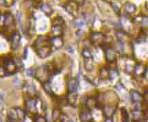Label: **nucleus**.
Masks as SVG:
<instances>
[{
  "label": "nucleus",
  "mask_w": 148,
  "mask_h": 122,
  "mask_svg": "<svg viewBox=\"0 0 148 122\" xmlns=\"http://www.w3.org/2000/svg\"><path fill=\"white\" fill-rule=\"evenodd\" d=\"M115 88H116V89L119 90H121L122 89V88H125L124 86H123V85L121 83H120V82H118L117 84H116Z\"/></svg>",
  "instance_id": "obj_42"
},
{
  "label": "nucleus",
  "mask_w": 148,
  "mask_h": 122,
  "mask_svg": "<svg viewBox=\"0 0 148 122\" xmlns=\"http://www.w3.org/2000/svg\"><path fill=\"white\" fill-rule=\"evenodd\" d=\"M125 10L127 14H132L136 10V7L134 3L131 2H126L125 4Z\"/></svg>",
  "instance_id": "obj_21"
},
{
  "label": "nucleus",
  "mask_w": 148,
  "mask_h": 122,
  "mask_svg": "<svg viewBox=\"0 0 148 122\" xmlns=\"http://www.w3.org/2000/svg\"><path fill=\"white\" fill-rule=\"evenodd\" d=\"M147 36V29H145V27H142L141 29H140L139 34H138L136 40H137L138 42H144L146 41Z\"/></svg>",
  "instance_id": "obj_19"
},
{
  "label": "nucleus",
  "mask_w": 148,
  "mask_h": 122,
  "mask_svg": "<svg viewBox=\"0 0 148 122\" xmlns=\"http://www.w3.org/2000/svg\"><path fill=\"white\" fill-rule=\"evenodd\" d=\"M132 114V119L134 122H140L144 119L145 116V113L141 110H135L131 112Z\"/></svg>",
  "instance_id": "obj_10"
},
{
  "label": "nucleus",
  "mask_w": 148,
  "mask_h": 122,
  "mask_svg": "<svg viewBox=\"0 0 148 122\" xmlns=\"http://www.w3.org/2000/svg\"><path fill=\"white\" fill-rule=\"evenodd\" d=\"M106 36L101 32H92L90 34V40L91 44L95 45H103L105 42Z\"/></svg>",
  "instance_id": "obj_4"
},
{
  "label": "nucleus",
  "mask_w": 148,
  "mask_h": 122,
  "mask_svg": "<svg viewBox=\"0 0 148 122\" xmlns=\"http://www.w3.org/2000/svg\"><path fill=\"white\" fill-rule=\"evenodd\" d=\"M42 87H43L44 90H45L47 95H50V96H51V97H52V96H54V94H53L52 88H51V84L49 82H46L42 83Z\"/></svg>",
  "instance_id": "obj_24"
},
{
  "label": "nucleus",
  "mask_w": 148,
  "mask_h": 122,
  "mask_svg": "<svg viewBox=\"0 0 148 122\" xmlns=\"http://www.w3.org/2000/svg\"><path fill=\"white\" fill-rule=\"evenodd\" d=\"M99 76L101 79L110 78V71L108 69V68L105 66L101 68L99 71Z\"/></svg>",
  "instance_id": "obj_25"
},
{
  "label": "nucleus",
  "mask_w": 148,
  "mask_h": 122,
  "mask_svg": "<svg viewBox=\"0 0 148 122\" xmlns=\"http://www.w3.org/2000/svg\"><path fill=\"white\" fill-rule=\"evenodd\" d=\"M26 73L29 76L34 77L35 76V74H36V69H34V68H29V69L27 70Z\"/></svg>",
  "instance_id": "obj_38"
},
{
  "label": "nucleus",
  "mask_w": 148,
  "mask_h": 122,
  "mask_svg": "<svg viewBox=\"0 0 148 122\" xmlns=\"http://www.w3.org/2000/svg\"><path fill=\"white\" fill-rule=\"evenodd\" d=\"M40 8H41L42 12L47 14V16H50L51 14L53 13V10L52 8H51V7L49 5L46 4V3H44V4L41 5Z\"/></svg>",
  "instance_id": "obj_28"
},
{
  "label": "nucleus",
  "mask_w": 148,
  "mask_h": 122,
  "mask_svg": "<svg viewBox=\"0 0 148 122\" xmlns=\"http://www.w3.org/2000/svg\"><path fill=\"white\" fill-rule=\"evenodd\" d=\"M69 122H75V121H69Z\"/></svg>",
  "instance_id": "obj_48"
},
{
  "label": "nucleus",
  "mask_w": 148,
  "mask_h": 122,
  "mask_svg": "<svg viewBox=\"0 0 148 122\" xmlns=\"http://www.w3.org/2000/svg\"><path fill=\"white\" fill-rule=\"evenodd\" d=\"M37 91L34 85L33 84H27V94L30 97H35L36 95Z\"/></svg>",
  "instance_id": "obj_23"
},
{
  "label": "nucleus",
  "mask_w": 148,
  "mask_h": 122,
  "mask_svg": "<svg viewBox=\"0 0 148 122\" xmlns=\"http://www.w3.org/2000/svg\"><path fill=\"white\" fill-rule=\"evenodd\" d=\"M4 14H5V20H4V24H3V26L9 27L13 25L14 23L13 16H12L10 12H5V13H4Z\"/></svg>",
  "instance_id": "obj_18"
},
{
  "label": "nucleus",
  "mask_w": 148,
  "mask_h": 122,
  "mask_svg": "<svg viewBox=\"0 0 148 122\" xmlns=\"http://www.w3.org/2000/svg\"><path fill=\"white\" fill-rule=\"evenodd\" d=\"M25 108L26 111L29 115L36 117L38 113V106H37V101L34 99H27L25 101Z\"/></svg>",
  "instance_id": "obj_2"
},
{
  "label": "nucleus",
  "mask_w": 148,
  "mask_h": 122,
  "mask_svg": "<svg viewBox=\"0 0 148 122\" xmlns=\"http://www.w3.org/2000/svg\"><path fill=\"white\" fill-rule=\"evenodd\" d=\"M35 1H40V0H35Z\"/></svg>",
  "instance_id": "obj_47"
},
{
  "label": "nucleus",
  "mask_w": 148,
  "mask_h": 122,
  "mask_svg": "<svg viewBox=\"0 0 148 122\" xmlns=\"http://www.w3.org/2000/svg\"><path fill=\"white\" fill-rule=\"evenodd\" d=\"M79 86V82L77 78H71L68 81L67 88L69 92H76Z\"/></svg>",
  "instance_id": "obj_16"
},
{
  "label": "nucleus",
  "mask_w": 148,
  "mask_h": 122,
  "mask_svg": "<svg viewBox=\"0 0 148 122\" xmlns=\"http://www.w3.org/2000/svg\"><path fill=\"white\" fill-rule=\"evenodd\" d=\"M77 99V94L76 92H69L66 96V100L69 105L73 106L76 102Z\"/></svg>",
  "instance_id": "obj_17"
},
{
  "label": "nucleus",
  "mask_w": 148,
  "mask_h": 122,
  "mask_svg": "<svg viewBox=\"0 0 148 122\" xmlns=\"http://www.w3.org/2000/svg\"><path fill=\"white\" fill-rule=\"evenodd\" d=\"M27 32L29 33V34L32 35L33 34L34 31V18H30L28 20L27 22Z\"/></svg>",
  "instance_id": "obj_27"
},
{
  "label": "nucleus",
  "mask_w": 148,
  "mask_h": 122,
  "mask_svg": "<svg viewBox=\"0 0 148 122\" xmlns=\"http://www.w3.org/2000/svg\"><path fill=\"white\" fill-rule=\"evenodd\" d=\"M104 122H113V120H112V118H107Z\"/></svg>",
  "instance_id": "obj_46"
},
{
  "label": "nucleus",
  "mask_w": 148,
  "mask_h": 122,
  "mask_svg": "<svg viewBox=\"0 0 148 122\" xmlns=\"http://www.w3.org/2000/svg\"><path fill=\"white\" fill-rule=\"evenodd\" d=\"M75 25H77V26H82V25H84V23H83L82 21H75Z\"/></svg>",
  "instance_id": "obj_44"
},
{
  "label": "nucleus",
  "mask_w": 148,
  "mask_h": 122,
  "mask_svg": "<svg viewBox=\"0 0 148 122\" xmlns=\"http://www.w3.org/2000/svg\"><path fill=\"white\" fill-rule=\"evenodd\" d=\"M134 74L137 76L139 77H145L146 74V72H147V69L143 64L140 62H138L137 64H136L134 66Z\"/></svg>",
  "instance_id": "obj_14"
},
{
  "label": "nucleus",
  "mask_w": 148,
  "mask_h": 122,
  "mask_svg": "<svg viewBox=\"0 0 148 122\" xmlns=\"http://www.w3.org/2000/svg\"><path fill=\"white\" fill-rule=\"evenodd\" d=\"M49 41V37L45 35H40L37 37L36 40H35L34 43V47L36 49L38 48L43 47V46L47 45V42Z\"/></svg>",
  "instance_id": "obj_9"
},
{
  "label": "nucleus",
  "mask_w": 148,
  "mask_h": 122,
  "mask_svg": "<svg viewBox=\"0 0 148 122\" xmlns=\"http://www.w3.org/2000/svg\"><path fill=\"white\" fill-rule=\"evenodd\" d=\"M134 21L138 23H148V16L139 14L134 18Z\"/></svg>",
  "instance_id": "obj_29"
},
{
  "label": "nucleus",
  "mask_w": 148,
  "mask_h": 122,
  "mask_svg": "<svg viewBox=\"0 0 148 122\" xmlns=\"http://www.w3.org/2000/svg\"><path fill=\"white\" fill-rule=\"evenodd\" d=\"M115 51L119 53H123L125 51V47L123 45V42L121 40H118L115 43Z\"/></svg>",
  "instance_id": "obj_30"
},
{
  "label": "nucleus",
  "mask_w": 148,
  "mask_h": 122,
  "mask_svg": "<svg viewBox=\"0 0 148 122\" xmlns=\"http://www.w3.org/2000/svg\"><path fill=\"white\" fill-rule=\"evenodd\" d=\"M5 73H6V71H5L4 66L0 65V77L4 76Z\"/></svg>",
  "instance_id": "obj_40"
},
{
  "label": "nucleus",
  "mask_w": 148,
  "mask_h": 122,
  "mask_svg": "<svg viewBox=\"0 0 148 122\" xmlns=\"http://www.w3.org/2000/svg\"><path fill=\"white\" fill-rule=\"evenodd\" d=\"M78 5L74 0H70L65 5V9L70 14L75 17L78 13Z\"/></svg>",
  "instance_id": "obj_5"
},
{
  "label": "nucleus",
  "mask_w": 148,
  "mask_h": 122,
  "mask_svg": "<svg viewBox=\"0 0 148 122\" xmlns=\"http://www.w3.org/2000/svg\"><path fill=\"white\" fill-rule=\"evenodd\" d=\"M82 56L84 57L85 59L86 58H92V53L88 49H84L82 51Z\"/></svg>",
  "instance_id": "obj_36"
},
{
  "label": "nucleus",
  "mask_w": 148,
  "mask_h": 122,
  "mask_svg": "<svg viewBox=\"0 0 148 122\" xmlns=\"http://www.w3.org/2000/svg\"><path fill=\"white\" fill-rule=\"evenodd\" d=\"M79 119L82 122H92V115L90 109H83L79 113Z\"/></svg>",
  "instance_id": "obj_7"
},
{
  "label": "nucleus",
  "mask_w": 148,
  "mask_h": 122,
  "mask_svg": "<svg viewBox=\"0 0 148 122\" xmlns=\"http://www.w3.org/2000/svg\"><path fill=\"white\" fill-rule=\"evenodd\" d=\"M121 121L122 122H128L129 121V114L127 110L125 108H121Z\"/></svg>",
  "instance_id": "obj_31"
},
{
  "label": "nucleus",
  "mask_w": 148,
  "mask_h": 122,
  "mask_svg": "<svg viewBox=\"0 0 148 122\" xmlns=\"http://www.w3.org/2000/svg\"><path fill=\"white\" fill-rule=\"evenodd\" d=\"M49 42H50L51 46L56 49H59L62 48L64 45L63 40H62V38L60 36H53Z\"/></svg>",
  "instance_id": "obj_15"
},
{
  "label": "nucleus",
  "mask_w": 148,
  "mask_h": 122,
  "mask_svg": "<svg viewBox=\"0 0 148 122\" xmlns=\"http://www.w3.org/2000/svg\"><path fill=\"white\" fill-rule=\"evenodd\" d=\"M16 110V116H17V119L21 121H23L25 119V112L24 111L23 109L20 108H14Z\"/></svg>",
  "instance_id": "obj_26"
},
{
  "label": "nucleus",
  "mask_w": 148,
  "mask_h": 122,
  "mask_svg": "<svg viewBox=\"0 0 148 122\" xmlns=\"http://www.w3.org/2000/svg\"><path fill=\"white\" fill-rule=\"evenodd\" d=\"M105 51V57H106V60L110 63H112L116 59V51L115 49L110 47H107L104 49Z\"/></svg>",
  "instance_id": "obj_6"
},
{
  "label": "nucleus",
  "mask_w": 148,
  "mask_h": 122,
  "mask_svg": "<svg viewBox=\"0 0 148 122\" xmlns=\"http://www.w3.org/2000/svg\"><path fill=\"white\" fill-rule=\"evenodd\" d=\"M64 23V19L61 16H57L53 20V25H60L62 26Z\"/></svg>",
  "instance_id": "obj_35"
},
{
  "label": "nucleus",
  "mask_w": 148,
  "mask_h": 122,
  "mask_svg": "<svg viewBox=\"0 0 148 122\" xmlns=\"http://www.w3.org/2000/svg\"><path fill=\"white\" fill-rule=\"evenodd\" d=\"M147 95H148V89H147Z\"/></svg>",
  "instance_id": "obj_49"
},
{
  "label": "nucleus",
  "mask_w": 148,
  "mask_h": 122,
  "mask_svg": "<svg viewBox=\"0 0 148 122\" xmlns=\"http://www.w3.org/2000/svg\"><path fill=\"white\" fill-rule=\"evenodd\" d=\"M116 108H117V103H108V104L103 105L102 107L103 114L106 118H112L114 113L116 112Z\"/></svg>",
  "instance_id": "obj_3"
},
{
  "label": "nucleus",
  "mask_w": 148,
  "mask_h": 122,
  "mask_svg": "<svg viewBox=\"0 0 148 122\" xmlns=\"http://www.w3.org/2000/svg\"><path fill=\"white\" fill-rule=\"evenodd\" d=\"M14 62H15V64L16 66V67L18 68H21V67H23V63L21 62V60H18V59H17V60H16V61H14Z\"/></svg>",
  "instance_id": "obj_41"
},
{
  "label": "nucleus",
  "mask_w": 148,
  "mask_h": 122,
  "mask_svg": "<svg viewBox=\"0 0 148 122\" xmlns=\"http://www.w3.org/2000/svg\"><path fill=\"white\" fill-rule=\"evenodd\" d=\"M78 5H82L84 3V0H74Z\"/></svg>",
  "instance_id": "obj_43"
},
{
  "label": "nucleus",
  "mask_w": 148,
  "mask_h": 122,
  "mask_svg": "<svg viewBox=\"0 0 148 122\" xmlns=\"http://www.w3.org/2000/svg\"><path fill=\"white\" fill-rule=\"evenodd\" d=\"M4 67L6 71V73H13L16 71V70L17 69L15 62L13 60H12L11 59H7L4 62Z\"/></svg>",
  "instance_id": "obj_11"
},
{
  "label": "nucleus",
  "mask_w": 148,
  "mask_h": 122,
  "mask_svg": "<svg viewBox=\"0 0 148 122\" xmlns=\"http://www.w3.org/2000/svg\"><path fill=\"white\" fill-rule=\"evenodd\" d=\"M51 32L54 36H60L62 34V27L60 25H53Z\"/></svg>",
  "instance_id": "obj_22"
},
{
  "label": "nucleus",
  "mask_w": 148,
  "mask_h": 122,
  "mask_svg": "<svg viewBox=\"0 0 148 122\" xmlns=\"http://www.w3.org/2000/svg\"><path fill=\"white\" fill-rule=\"evenodd\" d=\"M6 5V1L5 0H0V5L3 6V5Z\"/></svg>",
  "instance_id": "obj_45"
},
{
  "label": "nucleus",
  "mask_w": 148,
  "mask_h": 122,
  "mask_svg": "<svg viewBox=\"0 0 148 122\" xmlns=\"http://www.w3.org/2000/svg\"><path fill=\"white\" fill-rule=\"evenodd\" d=\"M34 122H47L45 117L41 115H36L34 117Z\"/></svg>",
  "instance_id": "obj_37"
},
{
  "label": "nucleus",
  "mask_w": 148,
  "mask_h": 122,
  "mask_svg": "<svg viewBox=\"0 0 148 122\" xmlns=\"http://www.w3.org/2000/svg\"><path fill=\"white\" fill-rule=\"evenodd\" d=\"M61 112L58 109H53L52 111V119L53 121H58L60 119L61 116Z\"/></svg>",
  "instance_id": "obj_33"
},
{
  "label": "nucleus",
  "mask_w": 148,
  "mask_h": 122,
  "mask_svg": "<svg viewBox=\"0 0 148 122\" xmlns=\"http://www.w3.org/2000/svg\"><path fill=\"white\" fill-rule=\"evenodd\" d=\"M12 84H13L14 87L18 88V89H21V88H23V83H22L21 81L18 78H17V77H16V78H14L13 81H12Z\"/></svg>",
  "instance_id": "obj_34"
},
{
  "label": "nucleus",
  "mask_w": 148,
  "mask_h": 122,
  "mask_svg": "<svg viewBox=\"0 0 148 122\" xmlns=\"http://www.w3.org/2000/svg\"><path fill=\"white\" fill-rule=\"evenodd\" d=\"M110 5H111V6H112V8L114 9V10L116 12H117V13H119V12H120L119 6H118V5H116V3H114V2H111Z\"/></svg>",
  "instance_id": "obj_39"
},
{
  "label": "nucleus",
  "mask_w": 148,
  "mask_h": 122,
  "mask_svg": "<svg viewBox=\"0 0 148 122\" xmlns=\"http://www.w3.org/2000/svg\"><path fill=\"white\" fill-rule=\"evenodd\" d=\"M10 40L12 49H16V47H17L18 45H19L20 40H21V36H20L19 33L16 32L12 33V34L10 35Z\"/></svg>",
  "instance_id": "obj_12"
},
{
  "label": "nucleus",
  "mask_w": 148,
  "mask_h": 122,
  "mask_svg": "<svg viewBox=\"0 0 148 122\" xmlns=\"http://www.w3.org/2000/svg\"><path fill=\"white\" fill-rule=\"evenodd\" d=\"M130 97L131 100L134 103H140L143 102L144 100L143 96L140 94L137 90H132L130 92Z\"/></svg>",
  "instance_id": "obj_13"
},
{
  "label": "nucleus",
  "mask_w": 148,
  "mask_h": 122,
  "mask_svg": "<svg viewBox=\"0 0 148 122\" xmlns=\"http://www.w3.org/2000/svg\"><path fill=\"white\" fill-rule=\"evenodd\" d=\"M49 69L47 66H40L38 69H36V74L35 77L38 79L40 82L44 83L48 82L49 80Z\"/></svg>",
  "instance_id": "obj_1"
},
{
  "label": "nucleus",
  "mask_w": 148,
  "mask_h": 122,
  "mask_svg": "<svg viewBox=\"0 0 148 122\" xmlns=\"http://www.w3.org/2000/svg\"><path fill=\"white\" fill-rule=\"evenodd\" d=\"M51 49L49 45H45L36 49V53L40 58H45L51 54Z\"/></svg>",
  "instance_id": "obj_8"
},
{
  "label": "nucleus",
  "mask_w": 148,
  "mask_h": 122,
  "mask_svg": "<svg viewBox=\"0 0 148 122\" xmlns=\"http://www.w3.org/2000/svg\"><path fill=\"white\" fill-rule=\"evenodd\" d=\"M84 69L87 71H92L94 69V62L91 58H86L85 59L84 62Z\"/></svg>",
  "instance_id": "obj_20"
},
{
  "label": "nucleus",
  "mask_w": 148,
  "mask_h": 122,
  "mask_svg": "<svg viewBox=\"0 0 148 122\" xmlns=\"http://www.w3.org/2000/svg\"><path fill=\"white\" fill-rule=\"evenodd\" d=\"M16 119H17V116H16L15 109L10 110L8 113V121H15Z\"/></svg>",
  "instance_id": "obj_32"
}]
</instances>
